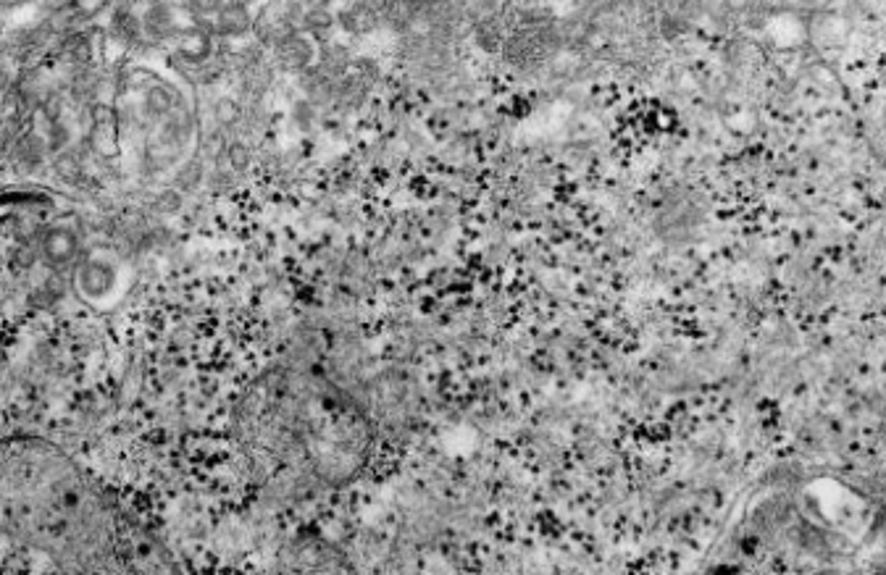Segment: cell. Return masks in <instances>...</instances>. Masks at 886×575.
Wrapping results in <instances>:
<instances>
[{
  "instance_id": "cell-1",
  "label": "cell",
  "mask_w": 886,
  "mask_h": 575,
  "mask_svg": "<svg viewBox=\"0 0 886 575\" xmlns=\"http://www.w3.org/2000/svg\"><path fill=\"white\" fill-rule=\"evenodd\" d=\"M0 528L61 560H93L111 539L108 507L85 473L32 439L0 442Z\"/></svg>"
},
{
  "instance_id": "cell-3",
  "label": "cell",
  "mask_w": 886,
  "mask_h": 575,
  "mask_svg": "<svg viewBox=\"0 0 886 575\" xmlns=\"http://www.w3.org/2000/svg\"><path fill=\"white\" fill-rule=\"evenodd\" d=\"M195 3H198V8H203V11H213V8L221 6V0H195Z\"/></svg>"
},
{
  "instance_id": "cell-2",
  "label": "cell",
  "mask_w": 886,
  "mask_h": 575,
  "mask_svg": "<svg viewBox=\"0 0 886 575\" xmlns=\"http://www.w3.org/2000/svg\"><path fill=\"white\" fill-rule=\"evenodd\" d=\"M723 3H726V6H729L731 11H745V8L750 6L752 0H723Z\"/></svg>"
}]
</instances>
